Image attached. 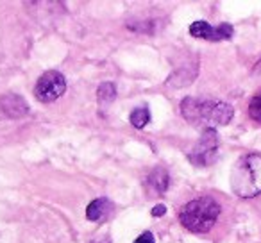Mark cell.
<instances>
[{"label":"cell","instance_id":"1","mask_svg":"<svg viewBox=\"0 0 261 243\" xmlns=\"http://www.w3.org/2000/svg\"><path fill=\"white\" fill-rule=\"evenodd\" d=\"M181 115L186 118V122L206 131L227 125L234 116V109L231 104L222 100L186 97L181 102Z\"/></svg>","mask_w":261,"mask_h":243},{"label":"cell","instance_id":"2","mask_svg":"<svg viewBox=\"0 0 261 243\" xmlns=\"http://www.w3.org/2000/svg\"><path fill=\"white\" fill-rule=\"evenodd\" d=\"M231 190L240 199H252L261 193V152L242 156L231 170Z\"/></svg>","mask_w":261,"mask_h":243},{"label":"cell","instance_id":"3","mask_svg":"<svg viewBox=\"0 0 261 243\" xmlns=\"http://www.w3.org/2000/svg\"><path fill=\"white\" fill-rule=\"evenodd\" d=\"M220 204L211 197H199L179 209V220H181L182 227L188 229L190 232L195 234H204L213 229L217 224L218 217H220Z\"/></svg>","mask_w":261,"mask_h":243},{"label":"cell","instance_id":"4","mask_svg":"<svg viewBox=\"0 0 261 243\" xmlns=\"http://www.w3.org/2000/svg\"><path fill=\"white\" fill-rule=\"evenodd\" d=\"M218 147H220V140L215 129H206L202 131V136L199 138L197 145L188 154V159L195 167H210L218 156Z\"/></svg>","mask_w":261,"mask_h":243},{"label":"cell","instance_id":"5","mask_svg":"<svg viewBox=\"0 0 261 243\" xmlns=\"http://www.w3.org/2000/svg\"><path fill=\"white\" fill-rule=\"evenodd\" d=\"M66 91V80L63 73L56 70H48L38 79L34 95L40 102H54Z\"/></svg>","mask_w":261,"mask_h":243},{"label":"cell","instance_id":"6","mask_svg":"<svg viewBox=\"0 0 261 243\" xmlns=\"http://www.w3.org/2000/svg\"><path fill=\"white\" fill-rule=\"evenodd\" d=\"M190 34L193 38L199 40H207V41H222V40H231L234 29L231 23H220L218 27L210 25L207 22H193L190 25Z\"/></svg>","mask_w":261,"mask_h":243},{"label":"cell","instance_id":"7","mask_svg":"<svg viewBox=\"0 0 261 243\" xmlns=\"http://www.w3.org/2000/svg\"><path fill=\"white\" fill-rule=\"evenodd\" d=\"M0 107L4 111L6 116L9 118H22L29 113V104L25 102V98L20 97L16 93H8L0 98Z\"/></svg>","mask_w":261,"mask_h":243},{"label":"cell","instance_id":"8","mask_svg":"<svg viewBox=\"0 0 261 243\" xmlns=\"http://www.w3.org/2000/svg\"><path fill=\"white\" fill-rule=\"evenodd\" d=\"M113 211V202L106 197L95 199L93 202L88 204L86 207V218L90 222H102L104 218H108V214Z\"/></svg>","mask_w":261,"mask_h":243},{"label":"cell","instance_id":"9","mask_svg":"<svg viewBox=\"0 0 261 243\" xmlns=\"http://www.w3.org/2000/svg\"><path fill=\"white\" fill-rule=\"evenodd\" d=\"M168 184H170V175L165 168L158 167L156 170L150 172V175L147 177V188L150 192H154L156 195H163L168 190Z\"/></svg>","mask_w":261,"mask_h":243},{"label":"cell","instance_id":"10","mask_svg":"<svg viewBox=\"0 0 261 243\" xmlns=\"http://www.w3.org/2000/svg\"><path fill=\"white\" fill-rule=\"evenodd\" d=\"M116 98V88L113 83H102L97 90V100L100 109H108Z\"/></svg>","mask_w":261,"mask_h":243},{"label":"cell","instance_id":"11","mask_svg":"<svg viewBox=\"0 0 261 243\" xmlns=\"http://www.w3.org/2000/svg\"><path fill=\"white\" fill-rule=\"evenodd\" d=\"M129 122L135 125L136 129H143L150 122V111L147 107H136L133 109L129 116Z\"/></svg>","mask_w":261,"mask_h":243},{"label":"cell","instance_id":"12","mask_svg":"<svg viewBox=\"0 0 261 243\" xmlns=\"http://www.w3.org/2000/svg\"><path fill=\"white\" fill-rule=\"evenodd\" d=\"M249 116L254 120V122L261 124V91L257 95H254L252 100H250V104H249Z\"/></svg>","mask_w":261,"mask_h":243},{"label":"cell","instance_id":"13","mask_svg":"<svg viewBox=\"0 0 261 243\" xmlns=\"http://www.w3.org/2000/svg\"><path fill=\"white\" fill-rule=\"evenodd\" d=\"M135 243H156L154 241V234L150 231H145L135 239Z\"/></svg>","mask_w":261,"mask_h":243},{"label":"cell","instance_id":"14","mask_svg":"<svg viewBox=\"0 0 261 243\" xmlns=\"http://www.w3.org/2000/svg\"><path fill=\"white\" fill-rule=\"evenodd\" d=\"M165 213H167V207L163 204H158V206L152 207V217H163Z\"/></svg>","mask_w":261,"mask_h":243},{"label":"cell","instance_id":"15","mask_svg":"<svg viewBox=\"0 0 261 243\" xmlns=\"http://www.w3.org/2000/svg\"><path fill=\"white\" fill-rule=\"evenodd\" d=\"M254 73H261V59L256 63V66H254V70H252Z\"/></svg>","mask_w":261,"mask_h":243},{"label":"cell","instance_id":"16","mask_svg":"<svg viewBox=\"0 0 261 243\" xmlns=\"http://www.w3.org/2000/svg\"><path fill=\"white\" fill-rule=\"evenodd\" d=\"M93 243H111V239H109V238H104V239H98V241H93Z\"/></svg>","mask_w":261,"mask_h":243}]
</instances>
